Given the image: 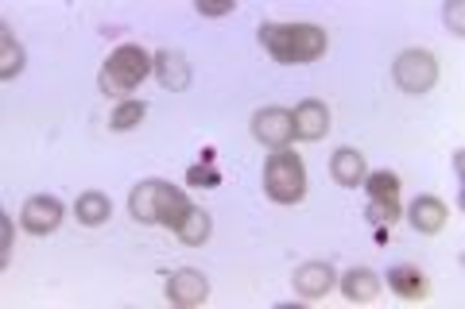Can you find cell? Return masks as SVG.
<instances>
[{
	"label": "cell",
	"instance_id": "5",
	"mask_svg": "<svg viewBox=\"0 0 465 309\" xmlns=\"http://www.w3.org/2000/svg\"><path fill=\"white\" fill-rule=\"evenodd\" d=\"M252 136L264 147H272V151H283L295 140V121H291L287 109H260L252 116Z\"/></svg>",
	"mask_w": 465,
	"mask_h": 309
},
{
	"label": "cell",
	"instance_id": "13",
	"mask_svg": "<svg viewBox=\"0 0 465 309\" xmlns=\"http://www.w3.org/2000/svg\"><path fill=\"white\" fill-rule=\"evenodd\" d=\"M388 286L400 294L403 302H423L427 298V275L419 271V267H407V263H400V267H391L388 271Z\"/></svg>",
	"mask_w": 465,
	"mask_h": 309
},
{
	"label": "cell",
	"instance_id": "12",
	"mask_svg": "<svg viewBox=\"0 0 465 309\" xmlns=\"http://www.w3.org/2000/svg\"><path fill=\"white\" fill-rule=\"evenodd\" d=\"M330 174H333V182L338 186H361L365 182V174H369V167H365V155L361 151H353V147H338L333 151V163H330Z\"/></svg>",
	"mask_w": 465,
	"mask_h": 309
},
{
	"label": "cell",
	"instance_id": "8",
	"mask_svg": "<svg viewBox=\"0 0 465 309\" xmlns=\"http://www.w3.org/2000/svg\"><path fill=\"white\" fill-rule=\"evenodd\" d=\"M291 121H295V140H322L330 131V109L322 105V101H302V105L291 112Z\"/></svg>",
	"mask_w": 465,
	"mask_h": 309
},
{
	"label": "cell",
	"instance_id": "21",
	"mask_svg": "<svg viewBox=\"0 0 465 309\" xmlns=\"http://www.w3.org/2000/svg\"><path fill=\"white\" fill-rule=\"evenodd\" d=\"M143 116H148V105H143V101H121L109 116V128L113 131H133Z\"/></svg>",
	"mask_w": 465,
	"mask_h": 309
},
{
	"label": "cell",
	"instance_id": "3",
	"mask_svg": "<svg viewBox=\"0 0 465 309\" xmlns=\"http://www.w3.org/2000/svg\"><path fill=\"white\" fill-rule=\"evenodd\" d=\"M264 189H268V198L280 201V205L302 201V194H307V170H302V159L291 155L287 147L275 151L268 159V167H264Z\"/></svg>",
	"mask_w": 465,
	"mask_h": 309
},
{
	"label": "cell",
	"instance_id": "23",
	"mask_svg": "<svg viewBox=\"0 0 465 309\" xmlns=\"http://www.w3.org/2000/svg\"><path fill=\"white\" fill-rule=\"evenodd\" d=\"M210 159H213V151H206V167H191V170H186V182H191V186H222V174H217L213 167H210Z\"/></svg>",
	"mask_w": 465,
	"mask_h": 309
},
{
	"label": "cell",
	"instance_id": "16",
	"mask_svg": "<svg viewBox=\"0 0 465 309\" xmlns=\"http://www.w3.org/2000/svg\"><path fill=\"white\" fill-rule=\"evenodd\" d=\"M159 179H148L140 182L133 189V198H128V209H133V217L140 220V225H155V205H159Z\"/></svg>",
	"mask_w": 465,
	"mask_h": 309
},
{
	"label": "cell",
	"instance_id": "1",
	"mask_svg": "<svg viewBox=\"0 0 465 309\" xmlns=\"http://www.w3.org/2000/svg\"><path fill=\"white\" fill-rule=\"evenodd\" d=\"M260 43L283 66H302L326 54V32L318 24H260Z\"/></svg>",
	"mask_w": 465,
	"mask_h": 309
},
{
	"label": "cell",
	"instance_id": "9",
	"mask_svg": "<svg viewBox=\"0 0 465 309\" xmlns=\"http://www.w3.org/2000/svg\"><path fill=\"white\" fill-rule=\"evenodd\" d=\"M152 70H155L159 85H163V90H171V93H179V90H186V85H191V66H186L183 51H159V54L152 58Z\"/></svg>",
	"mask_w": 465,
	"mask_h": 309
},
{
	"label": "cell",
	"instance_id": "14",
	"mask_svg": "<svg viewBox=\"0 0 465 309\" xmlns=\"http://www.w3.org/2000/svg\"><path fill=\"white\" fill-rule=\"evenodd\" d=\"M446 217L450 213H446V205L439 198H415V205H411V225H415V232H423V237L442 232Z\"/></svg>",
	"mask_w": 465,
	"mask_h": 309
},
{
	"label": "cell",
	"instance_id": "17",
	"mask_svg": "<svg viewBox=\"0 0 465 309\" xmlns=\"http://www.w3.org/2000/svg\"><path fill=\"white\" fill-rule=\"evenodd\" d=\"M74 213H78L82 225L97 228V225H105V220L113 217V201H109L105 194H97V189H90V194H82V198H78Z\"/></svg>",
	"mask_w": 465,
	"mask_h": 309
},
{
	"label": "cell",
	"instance_id": "25",
	"mask_svg": "<svg viewBox=\"0 0 465 309\" xmlns=\"http://www.w3.org/2000/svg\"><path fill=\"white\" fill-rule=\"evenodd\" d=\"M461 20H465L461 5H450V8H446V24L454 27V35H465V24H461Z\"/></svg>",
	"mask_w": 465,
	"mask_h": 309
},
{
	"label": "cell",
	"instance_id": "20",
	"mask_svg": "<svg viewBox=\"0 0 465 309\" xmlns=\"http://www.w3.org/2000/svg\"><path fill=\"white\" fill-rule=\"evenodd\" d=\"M365 189L372 201H400V174H391V170L365 174Z\"/></svg>",
	"mask_w": 465,
	"mask_h": 309
},
{
	"label": "cell",
	"instance_id": "7",
	"mask_svg": "<svg viewBox=\"0 0 465 309\" xmlns=\"http://www.w3.org/2000/svg\"><path fill=\"white\" fill-rule=\"evenodd\" d=\"M210 298V278L202 275V271H174L167 278V302L171 305H183V309H191V305H202Z\"/></svg>",
	"mask_w": 465,
	"mask_h": 309
},
{
	"label": "cell",
	"instance_id": "2",
	"mask_svg": "<svg viewBox=\"0 0 465 309\" xmlns=\"http://www.w3.org/2000/svg\"><path fill=\"white\" fill-rule=\"evenodd\" d=\"M148 73H152V58L143 54L136 43H124V47H116V51L109 54L105 70H101V90L113 93V97L133 93L136 85L148 78Z\"/></svg>",
	"mask_w": 465,
	"mask_h": 309
},
{
	"label": "cell",
	"instance_id": "15",
	"mask_svg": "<svg viewBox=\"0 0 465 309\" xmlns=\"http://www.w3.org/2000/svg\"><path fill=\"white\" fill-rule=\"evenodd\" d=\"M341 290L349 302H372L381 294V278H376L369 267H353L341 275Z\"/></svg>",
	"mask_w": 465,
	"mask_h": 309
},
{
	"label": "cell",
	"instance_id": "6",
	"mask_svg": "<svg viewBox=\"0 0 465 309\" xmlns=\"http://www.w3.org/2000/svg\"><path fill=\"white\" fill-rule=\"evenodd\" d=\"M20 225L32 232V237H47V232H54L58 225H63V201L47 198V194L27 198L24 213H20Z\"/></svg>",
	"mask_w": 465,
	"mask_h": 309
},
{
	"label": "cell",
	"instance_id": "11",
	"mask_svg": "<svg viewBox=\"0 0 465 309\" xmlns=\"http://www.w3.org/2000/svg\"><path fill=\"white\" fill-rule=\"evenodd\" d=\"M333 267L330 263H302V267L295 271V278H291V283H295V294H302V298H326L330 294V286H333Z\"/></svg>",
	"mask_w": 465,
	"mask_h": 309
},
{
	"label": "cell",
	"instance_id": "24",
	"mask_svg": "<svg viewBox=\"0 0 465 309\" xmlns=\"http://www.w3.org/2000/svg\"><path fill=\"white\" fill-rule=\"evenodd\" d=\"M12 259V217H0V263L8 267Z\"/></svg>",
	"mask_w": 465,
	"mask_h": 309
},
{
	"label": "cell",
	"instance_id": "4",
	"mask_svg": "<svg viewBox=\"0 0 465 309\" xmlns=\"http://www.w3.org/2000/svg\"><path fill=\"white\" fill-rule=\"evenodd\" d=\"M391 73H396V85L403 93H427L434 82H439V63H434L430 51H403L396 58V66H391Z\"/></svg>",
	"mask_w": 465,
	"mask_h": 309
},
{
	"label": "cell",
	"instance_id": "10",
	"mask_svg": "<svg viewBox=\"0 0 465 309\" xmlns=\"http://www.w3.org/2000/svg\"><path fill=\"white\" fill-rule=\"evenodd\" d=\"M194 205H191V198L183 194L179 186H171V182H163L159 186V205H155V225H163V228H179L183 220H186V213H191Z\"/></svg>",
	"mask_w": 465,
	"mask_h": 309
},
{
	"label": "cell",
	"instance_id": "18",
	"mask_svg": "<svg viewBox=\"0 0 465 309\" xmlns=\"http://www.w3.org/2000/svg\"><path fill=\"white\" fill-rule=\"evenodd\" d=\"M210 228H213V225H210V213H206V209H191L183 225L174 228V237H179L183 244L198 247V244H206V240H210Z\"/></svg>",
	"mask_w": 465,
	"mask_h": 309
},
{
	"label": "cell",
	"instance_id": "26",
	"mask_svg": "<svg viewBox=\"0 0 465 309\" xmlns=\"http://www.w3.org/2000/svg\"><path fill=\"white\" fill-rule=\"evenodd\" d=\"M202 16H225V12H232V0L229 5H198Z\"/></svg>",
	"mask_w": 465,
	"mask_h": 309
},
{
	"label": "cell",
	"instance_id": "22",
	"mask_svg": "<svg viewBox=\"0 0 465 309\" xmlns=\"http://www.w3.org/2000/svg\"><path fill=\"white\" fill-rule=\"evenodd\" d=\"M369 220L372 225H396L400 220V201H369Z\"/></svg>",
	"mask_w": 465,
	"mask_h": 309
},
{
	"label": "cell",
	"instance_id": "19",
	"mask_svg": "<svg viewBox=\"0 0 465 309\" xmlns=\"http://www.w3.org/2000/svg\"><path fill=\"white\" fill-rule=\"evenodd\" d=\"M24 70V47L8 27H0V78H16Z\"/></svg>",
	"mask_w": 465,
	"mask_h": 309
}]
</instances>
